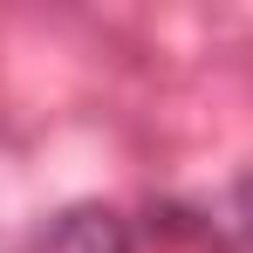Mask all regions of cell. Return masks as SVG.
Returning a JSON list of instances; mask_svg holds the SVG:
<instances>
[{"label": "cell", "instance_id": "7a4b0ae2", "mask_svg": "<svg viewBox=\"0 0 253 253\" xmlns=\"http://www.w3.org/2000/svg\"><path fill=\"white\" fill-rule=\"evenodd\" d=\"M233 226H240V240L253 247V178H240V192H233Z\"/></svg>", "mask_w": 253, "mask_h": 253}, {"label": "cell", "instance_id": "6da1fadb", "mask_svg": "<svg viewBox=\"0 0 253 253\" xmlns=\"http://www.w3.org/2000/svg\"><path fill=\"white\" fill-rule=\"evenodd\" d=\"M42 247L48 253H130V226H124V212H62L55 226L42 233Z\"/></svg>", "mask_w": 253, "mask_h": 253}]
</instances>
